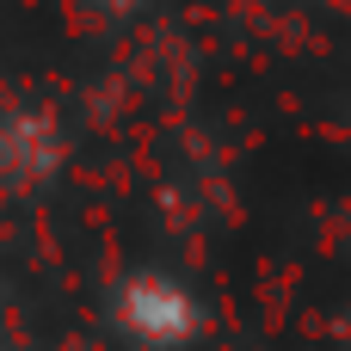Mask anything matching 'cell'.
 <instances>
[{
  "label": "cell",
  "instance_id": "obj_1",
  "mask_svg": "<svg viewBox=\"0 0 351 351\" xmlns=\"http://www.w3.org/2000/svg\"><path fill=\"white\" fill-rule=\"evenodd\" d=\"M191 321H197L191 296L179 284H167V278H136L123 290V327L136 339H148V346H179L191 333Z\"/></svg>",
  "mask_w": 351,
  "mask_h": 351
}]
</instances>
